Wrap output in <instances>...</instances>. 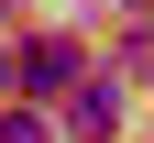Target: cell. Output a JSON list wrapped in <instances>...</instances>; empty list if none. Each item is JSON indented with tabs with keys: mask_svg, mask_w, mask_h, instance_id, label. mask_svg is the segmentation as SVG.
Here are the masks:
<instances>
[{
	"mask_svg": "<svg viewBox=\"0 0 154 143\" xmlns=\"http://www.w3.org/2000/svg\"><path fill=\"white\" fill-rule=\"evenodd\" d=\"M0 11H22V0H0Z\"/></svg>",
	"mask_w": 154,
	"mask_h": 143,
	"instance_id": "obj_5",
	"label": "cell"
},
{
	"mask_svg": "<svg viewBox=\"0 0 154 143\" xmlns=\"http://www.w3.org/2000/svg\"><path fill=\"white\" fill-rule=\"evenodd\" d=\"M11 66H22L11 88H66V77H77V44H66V33H33V44L11 55Z\"/></svg>",
	"mask_w": 154,
	"mask_h": 143,
	"instance_id": "obj_1",
	"label": "cell"
},
{
	"mask_svg": "<svg viewBox=\"0 0 154 143\" xmlns=\"http://www.w3.org/2000/svg\"><path fill=\"white\" fill-rule=\"evenodd\" d=\"M132 11H154V0H132Z\"/></svg>",
	"mask_w": 154,
	"mask_h": 143,
	"instance_id": "obj_6",
	"label": "cell"
},
{
	"mask_svg": "<svg viewBox=\"0 0 154 143\" xmlns=\"http://www.w3.org/2000/svg\"><path fill=\"white\" fill-rule=\"evenodd\" d=\"M121 66H132V77H154V33H132V44H121Z\"/></svg>",
	"mask_w": 154,
	"mask_h": 143,
	"instance_id": "obj_3",
	"label": "cell"
},
{
	"mask_svg": "<svg viewBox=\"0 0 154 143\" xmlns=\"http://www.w3.org/2000/svg\"><path fill=\"white\" fill-rule=\"evenodd\" d=\"M0 88H11V55H0Z\"/></svg>",
	"mask_w": 154,
	"mask_h": 143,
	"instance_id": "obj_4",
	"label": "cell"
},
{
	"mask_svg": "<svg viewBox=\"0 0 154 143\" xmlns=\"http://www.w3.org/2000/svg\"><path fill=\"white\" fill-rule=\"evenodd\" d=\"M66 132L77 143H110V132H121V99H110V88H77L66 99Z\"/></svg>",
	"mask_w": 154,
	"mask_h": 143,
	"instance_id": "obj_2",
	"label": "cell"
}]
</instances>
